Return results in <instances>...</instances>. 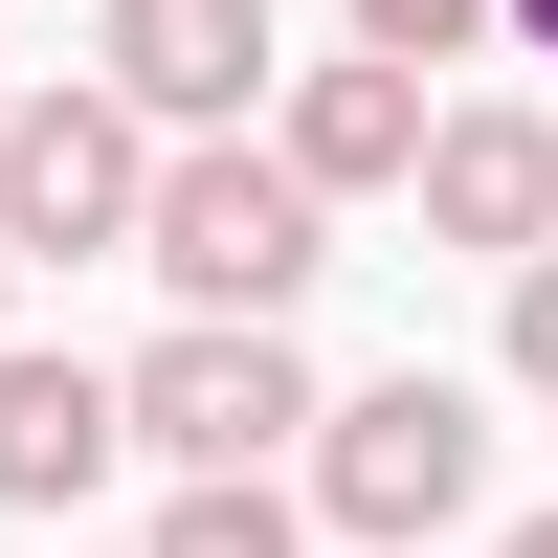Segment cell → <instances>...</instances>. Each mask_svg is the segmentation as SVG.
Segmentation results:
<instances>
[{
    "label": "cell",
    "mask_w": 558,
    "mask_h": 558,
    "mask_svg": "<svg viewBox=\"0 0 558 558\" xmlns=\"http://www.w3.org/2000/svg\"><path fill=\"white\" fill-rule=\"evenodd\" d=\"M268 68H291L268 0H112V23H89V89H112L134 134H246Z\"/></svg>",
    "instance_id": "5"
},
{
    "label": "cell",
    "mask_w": 558,
    "mask_h": 558,
    "mask_svg": "<svg viewBox=\"0 0 558 558\" xmlns=\"http://www.w3.org/2000/svg\"><path fill=\"white\" fill-rule=\"evenodd\" d=\"M402 202H425V246H492V268H536V246H558V112H514V89L425 112Z\"/></svg>",
    "instance_id": "6"
},
{
    "label": "cell",
    "mask_w": 558,
    "mask_h": 558,
    "mask_svg": "<svg viewBox=\"0 0 558 558\" xmlns=\"http://www.w3.org/2000/svg\"><path fill=\"white\" fill-rule=\"evenodd\" d=\"M0 291H23V268H0Z\"/></svg>",
    "instance_id": "14"
},
{
    "label": "cell",
    "mask_w": 558,
    "mask_h": 558,
    "mask_svg": "<svg viewBox=\"0 0 558 558\" xmlns=\"http://www.w3.org/2000/svg\"><path fill=\"white\" fill-rule=\"evenodd\" d=\"M470 45H492V0H357V68H402V89L470 68Z\"/></svg>",
    "instance_id": "10"
},
{
    "label": "cell",
    "mask_w": 558,
    "mask_h": 558,
    "mask_svg": "<svg viewBox=\"0 0 558 558\" xmlns=\"http://www.w3.org/2000/svg\"><path fill=\"white\" fill-rule=\"evenodd\" d=\"M492 23H514V45H536V68H558V0H492Z\"/></svg>",
    "instance_id": "12"
},
{
    "label": "cell",
    "mask_w": 558,
    "mask_h": 558,
    "mask_svg": "<svg viewBox=\"0 0 558 558\" xmlns=\"http://www.w3.org/2000/svg\"><path fill=\"white\" fill-rule=\"evenodd\" d=\"M157 558H313V514H291L268 470H223V492H179V514H157Z\"/></svg>",
    "instance_id": "9"
},
{
    "label": "cell",
    "mask_w": 558,
    "mask_h": 558,
    "mask_svg": "<svg viewBox=\"0 0 558 558\" xmlns=\"http://www.w3.org/2000/svg\"><path fill=\"white\" fill-rule=\"evenodd\" d=\"M112 447H157L179 492H223V470H268V447H313V357L246 336V313H179V336L112 380Z\"/></svg>",
    "instance_id": "3"
},
{
    "label": "cell",
    "mask_w": 558,
    "mask_h": 558,
    "mask_svg": "<svg viewBox=\"0 0 558 558\" xmlns=\"http://www.w3.org/2000/svg\"><path fill=\"white\" fill-rule=\"evenodd\" d=\"M134 179H157V134H134L112 89H0V268L134 246Z\"/></svg>",
    "instance_id": "4"
},
{
    "label": "cell",
    "mask_w": 558,
    "mask_h": 558,
    "mask_svg": "<svg viewBox=\"0 0 558 558\" xmlns=\"http://www.w3.org/2000/svg\"><path fill=\"white\" fill-rule=\"evenodd\" d=\"M470 492H492V402H470V380H425V357H402V380L313 402V514H336L357 558H425Z\"/></svg>",
    "instance_id": "2"
},
{
    "label": "cell",
    "mask_w": 558,
    "mask_h": 558,
    "mask_svg": "<svg viewBox=\"0 0 558 558\" xmlns=\"http://www.w3.org/2000/svg\"><path fill=\"white\" fill-rule=\"evenodd\" d=\"M134 268H157L179 313H246V336H291V291L336 268V202H313L268 134H179V157L134 179Z\"/></svg>",
    "instance_id": "1"
},
{
    "label": "cell",
    "mask_w": 558,
    "mask_h": 558,
    "mask_svg": "<svg viewBox=\"0 0 558 558\" xmlns=\"http://www.w3.org/2000/svg\"><path fill=\"white\" fill-rule=\"evenodd\" d=\"M514 380H536V402H558V246H536V268H514Z\"/></svg>",
    "instance_id": "11"
},
{
    "label": "cell",
    "mask_w": 558,
    "mask_h": 558,
    "mask_svg": "<svg viewBox=\"0 0 558 558\" xmlns=\"http://www.w3.org/2000/svg\"><path fill=\"white\" fill-rule=\"evenodd\" d=\"M268 157H291L313 202H380V179L425 157V89L357 68V45H336V68H268Z\"/></svg>",
    "instance_id": "7"
},
{
    "label": "cell",
    "mask_w": 558,
    "mask_h": 558,
    "mask_svg": "<svg viewBox=\"0 0 558 558\" xmlns=\"http://www.w3.org/2000/svg\"><path fill=\"white\" fill-rule=\"evenodd\" d=\"M492 558H558V514H514V536H492Z\"/></svg>",
    "instance_id": "13"
},
{
    "label": "cell",
    "mask_w": 558,
    "mask_h": 558,
    "mask_svg": "<svg viewBox=\"0 0 558 558\" xmlns=\"http://www.w3.org/2000/svg\"><path fill=\"white\" fill-rule=\"evenodd\" d=\"M89 492H112V380L0 336V514H89Z\"/></svg>",
    "instance_id": "8"
}]
</instances>
